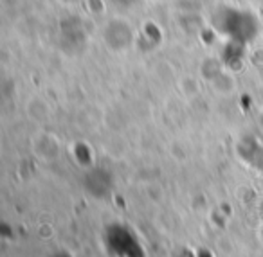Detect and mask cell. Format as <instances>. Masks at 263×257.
<instances>
[{
  "label": "cell",
  "instance_id": "6da1fadb",
  "mask_svg": "<svg viewBox=\"0 0 263 257\" xmlns=\"http://www.w3.org/2000/svg\"><path fill=\"white\" fill-rule=\"evenodd\" d=\"M101 36L106 49H110L112 52H126L136 42V29L128 20L117 16L105 24Z\"/></svg>",
  "mask_w": 263,
  "mask_h": 257
},
{
  "label": "cell",
  "instance_id": "277c9868",
  "mask_svg": "<svg viewBox=\"0 0 263 257\" xmlns=\"http://www.w3.org/2000/svg\"><path fill=\"white\" fill-rule=\"evenodd\" d=\"M259 124L263 126V112H261V115H259Z\"/></svg>",
  "mask_w": 263,
  "mask_h": 257
},
{
  "label": "cell",
  "instance_id": "7a4b0ae2",
  "mask_svg": "<svg viewBox=\"0 0 263 257\" xmlns=\"http://www.w3.org/2000/svg\"><path fill=\"white\" fill-rule=\"evenodd\" d=\"M34 149H36L38 156H42L44 160H52V159H56L60 153V142L56 141V137H52V135L44 133L34 142Z\"/></svg>",
  "mask_w": 263,
  "mask_h": 257
},
{
  "label": "cell",
  "instance_id": "5b68a950",
  "mask_svg": "<svg viewBox=\"0 0 263 257\" xmlns=\"http://www.w3.org/2000/svg\"><path fill=\"white\" fill-rule=\"evenodd\" d=\"M259 210H261V214H263V200H261V209H259Z\"/></svg>",
  "mask_w": 263,
  "mask_h": 257
},
{
  "label": "cell",
  "instance_id": "3957f363",
  "mask_svg": "<svg viewBox=\"0 0 263 257\" xmlns=\"http://www.w3.org/2000/svg\"><path fill=\"white\" fill-rule=\"evenodd\" d=\"M56 2L63 8H74V6H80L83 0H56Z\"/></svg>",
  "mask_w": 263,
  "mask_h": 257
},
{
  "label": "cell",
  "instance_id": "8992f818",
  "mask_svg": "<svg viewBox=\"0 0 263 257\" xmlns=\"http://www.w3.org/2000/svg\"><path fill=\"white\" fill-rule=\"evenodd\" d=\"M259 239H261V241H263V230H261V235H259Z\"/></svg>",
  "mask_w": 263,
  "mask_h": 257
}]
</instances>
